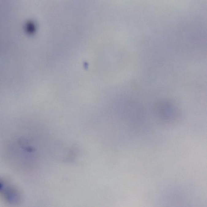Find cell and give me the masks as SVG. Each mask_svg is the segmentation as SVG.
<instances>
[{
	"label": "cell",
	"mask_w": 207,
	"mask_h": 207,
	"mask_svg": "<svg viewBox=\"0 0 207 207\" xmlns=\"http://www.w3.org/2000/svg\"><path fill=\"white\" fill-rule=\"evenodd\" d=\"M97 7H98V3H97ZM97 10H98V7H97Z\"/></svg>",
	"instance_id": "2"
},
{
	"label": "cell",
	"mask_w": 207,
	"mask_h": 207,
	"mask_svg": "<svg viewBox=\"0 0 207 207\" xmlns=\"http://www.w3.org/2000/svg\"><path fill=\"white\" fill-rule=\"evenodd\" d=\"M1 193L4 200L13 205L20 204L21 201V195L20 190L10 180L1 178Z\"/></svg>",
	"instance_id": "1"
}]
</instances>
